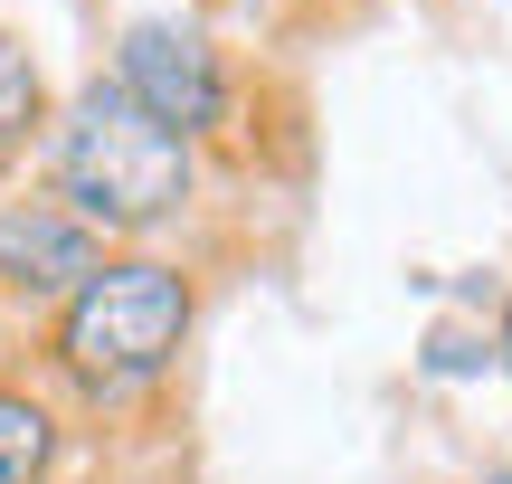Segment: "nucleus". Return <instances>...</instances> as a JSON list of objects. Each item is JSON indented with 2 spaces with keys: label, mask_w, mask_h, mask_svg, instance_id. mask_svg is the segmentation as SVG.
Instances as JSON below:
<instances>
[{
  "label": "nucleus",
  "mask_w": 512,
  "mask_h": 484,
  "mask_svg": "<svg viewBox=\"0 0 512 484\" xmlns=\"http://www.w3.org/2000/svg\"><path fill=\"white\" fill-rule=\"evenodd\" d=\"M57 181H67L76 219L95 228H152L190 190V152L171 124H152L124 86H95L76 105L67 143H57Z\"/></svg>",
  "instance_id": "obj_1"
},
{
  "label": "nucleus",
  "mask_w": 512,
  "mask_h": 484,
  "mask_svg": "<svg viewBox=\"0 0 512 484\" xmlns=\"http://www.w3.org/2000/svg\"><path fill=\"white\" fill-rule=\"evenodd\" d=\"M181 323H190V295L171 266H95L76 285L67 323H57V361H67L86 390H133L152 380L171 352H181Z\"/></svg>",
  "instance_id": "obj_2"
},
{
  "label": "nucleus",
  "mask_w": 512,
  "mask_h": 484,
  "mask_svg": "<svg viewBox=\"0 0 512 484\" xmlns=\"http://www.w3.org/2000/svg\"><path fill=\"white\" fill-rule=\"evenodd\" d=\"M124 95L152 114V124L190 133L219 114V67H209V48L190 29H171V19H143V29L124 38Z\"/></svg>",
  "instance_id": "obj_3"
},
{
  "label": "nucleus",
  "mask_w": 512,
  "mask_h": 484,
  "mask_svg": "<svg viewBox=\"0 0 512 484\" xmlns=\"http://www.w3.org/2000/svg\"><path fill=\"white\" fill-rule=\"evenodd\" d=\"M0 276L10 285H86L95 276V238L67 209H10L0 219Z\"/></svg>",
  "instance_id": "obj_4"
},
{
  "label": "nucleus",
  "mask_w": 512,
  "mask_h": 484,
  "mask_svg": "<svg viewBox=\"0 0 512 484\" xmlns=\"http://www.w3.org/2000/svg\"><path fill=\"white\" fill-rule=\"evenodd\" d=\"M38 466H48V418L0 390V484H29Z\"/></svg>",
  "instance_id": "obj_5"
},
{
  "label": "nucleus",
  "mask_w": 512,
  "mask_h": 484,
  "mask_svg": "<svg viewBox=\"0 0 512 484\" xmlns=\"http://www.w3.org/2000/svg\"><path fill=\"white\" fill-rule=\"evenodd\" d=\"M38 124V67L19 57V38H0V152Z\"/></svg>",
  "instance_id": "obj_6"
},
{
  "label": "nucleus",
  "mask_w": 512,
  "mask_h": 484,
  "mask_svg": "<svg viewBox=\"0 0 512 484\" xmlns=\"http://www.w3.org/2000/svg\"><path fill=\"white\" fill-rule=\"evenodd\" d=\"M503 342H512V333H503Z\"/></svg>",
  "instance_id": "obj_7"
},
{
  "label": "nucleus",
  "mask_w": 512,
  "mask_h": 484,
  "mask_svg": "<svg viewBox=\"0 0 512 484\" xmlns=\"http://www.w3.org/2000/svg\"><path fill=\"white\" fill-rule=\"evenodd\" d=\"M503 484H512V475H503Z\"/></svg>",
  "instance_id": "obj_8"
}]
</instances>
